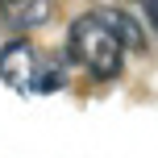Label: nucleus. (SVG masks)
Segmentation results:
<instances>
[{
  "mask_svg": "<svg viewBox=\"0 0 158 158\" xmlns=\"http://www.w3.org/2000/svg\"><path fill=\"white\" fill-rule=\"evenodd\" d=\"M71 63H79L92 79H117L125 67V46L112 38V29L96 13H79L67 29V50Z\"/></svg>",
  "mask_w": 158,
  "mask_h": 158,
  "instance_id": "f257e3e1",
  "label": "nucleus"
},
{
  "mask_svg": "<svg viewBox=\"0 0 158 158\" xmlns=\"http://www.w3.org/2000/svg\"><path fill=\"white\" fill-rule=\"evenodd\" d=\"M42 58H46V50H38L29 38H8L4 46H0V79H4L13 92L33 96V83H38V71H42Z\"/></svg>",
  "mask_w": 158,
  "mask_h": 158,
  "instance_id": "f03ea898",
  "label": "nucleus"
},
{
  "mask_svg": "<svg viewBox=\"0 0 158 158\" xmlns=\"http://www.w3.org/2000/svg\"><path fill=\"white\" fill-rule=\"evenodd\" d=\"M96 17L112 29V38L125 50H142L146 46V29H142V21H137L129 8H96Z\"/></svg>",
  "mask_w": 158,
  "mask_h": 158,
  "instance_id": "7ed1b4c3",
  "label": "nucleus"
},
{
  "mask_svg": "<svg viewBox=\"0 0 158 158\" xmlns=\"http://www.w3.org/2000/svg\"><path fill=\"white\" fill-rule=\"evenodd\" d=\"M0 21L8 29H17V33L38 29V25L50 21V4L46 0H13V4H0Z\"/></svg>",
  "mask_w": 158,
  "mask_h": 158,
  "instance_id": "20e7f679",
  "label": "nucleus"
},
{
  "mask_svg": "<svg viewBox=\"0 0 158 158\" xmlns=\"http://www.w3.org/2000/svg\"><path fill=\"white\" fill-rule=\"evenodd\" d=\"M142 17L154 25V33H158V0H146V4H142Z\"/></svg>",
  "mask_w": 158,
  "mask_h": 158,
  "instance_id": "39448f33",
  "label": "nucleus"
}]
</instances>
